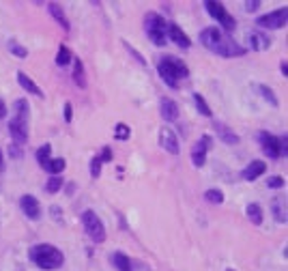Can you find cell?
<instances>
[{"mask_svg": "<svg viewBox=\"0 0 288 271\" xmlns=\"http://www.w3.org/2000/svg\"><path fill=\"white\" fill-rule=\"evenodd\" d=\"M129 136H132V130H129L127 123H116L114 125V138L116 140H129Z\"/></svg>", "mask_w": 288, "mask_h": 271, "instance_id": "4dcf8cb0", "label": "cell"}, {"mask_svg": "<svg viewBox=\"0 0 288 271\" xmlns=\"http://www.w3.org/2000/svg\"><path fill=\"white\" fill-rule=\"evenodd\" d=\"M123 46L127 48V52H129V54H132V56H134V58H136V60H138V62H140V65H142V67H146V58H144V56H142V52H138V50H136V48H134L132 44H129V41H123Z\"/></svg>", "mask_w": 288, "mask_h": 271, "instance_id": "e575fe53", "label": "cell"}, {"mask_svg": "<svg viewBox=\"0 0 288 271\" xmlns=\"http://www.w3.org/2000/svg\"><path fill=\"white\" fill-rule=\"evenodd\" d=\"M226 271H234V269H232V267H228V269H226Z\"/></svg>", "mask_w": 288, "mask_h": 271, "instance_id": "f6af8a7d", "label": "cell"}, {"mask_svg": "<svg viewBox=\"0 0 288 271\" xmlns=\"http://www.w3.org/2000/svg\"><path fill=\"white\" fill-rule=\"evenodd\" d=\"M64 168H67V162H64L62 158H52L46 164V168H43V170H48L52 176H60V172Z\"/></svg>", "mask_w": 288, "mask_h": 271, "instance_id": "d4e9b609", "label": "cell"}, {"mask_svg": "<svg viewBox=\"0 0 288 271\" xmlns=\"http://www.w3.org/2000/svg\"><path fill=\"white\" fill-rule=\"evenodd\" d=\"M252 86H254V90H256L258 95H260L269 106H273V108H278V106H280L276 92H273V88H269L267 84H252Z\"/></svg>", "mask_w": 288, "mask_h": 271, "instance_id": "7402d4cb", "label": "cell"}, {"mask_svg": "<svg viewBox=\"0 0 288 271\" xmlns=\"http://www.w3.org/2000/svg\"><path fill=\"white\" fill-rule=\"evenodd\" d=\"M6 48H9V52H11L13 56H18V58H26V56H28V50H26L24 46L16 44V41H9V44H6Z\"/></svg>", "mask_w": 288, "mask_h": 271, "instance_id": "d6a6232c", "label": "cell"}, {"mask_svg": "<svg viewBox=\"0 0 288 271\" xmlns=\"http://www.w3.org/2000/svg\"><path fill=\"white\" fill-rule=\"evenodd\" d=\"M166 37H168V41H172V44L178 46L181 50H190L192 48L190 34H187L183 28L178 24H174V22H168V26H166Z\"/></svg>", "mask_w": 288, "mask_h": 271, "instance_id": "8fae6325", "label": "cell"}, {"mask_svg": "<svg viewBox=\"0 0 288 271\" xmlns=\"http://www.w3.org/2000/svg\"><path fill=\"white\" fill-rule=\"evenodd\" d=\"M258 144H260L262 153L267 155L269 160H280L282 158V144H280V138L271 132H258Z\"/></svg>", "mask_w": 288, "mask_h": 271, "instance_id": "ba28073f", "label": "cell"}, {"mask_svg": "<svg viewBox=\"0 0 288 271\" xmlns=\"http://www.w3.org/2000/svg\"><path fill=\"white\" fill-rule=\"evenodd\" d=\"M215 132H218V136H220V140L224 142V144H230V146H234V144H239V136H236L230 127H226V125H222V123H215Z\"/></svg>", "mask_w": 288, "mask_h": 271, "instance_id": "ac0fdd59", "label": "cell"}, {"mask_svg": "<svg viewBox=\"0 0 288 271\" xmlns=\"http://www.w3.org/2000/svg\"><path fill=\"white\" fill-rule=\"evenodd\" d=\"M48 11H50V16H52L56 22L60 24V28L62 30H69L71 28V24H69V20H67V16H64V9L58 4V2H50L48 4Z\"/></svg>", "mask_w": 288, "mask_h": 271, "instance_id": "ffe728a7", "label": "cell"}, {"mask_svg": "<svg viewBox=\"0 0 288 271\" xmlns=\"http://www.w3.org/2000/svg\"><path fill=\"white\" fill-rule=\"evenodd\" d=\"M99 160H102L104 164L112 162V148H110V146H104V151H102V155H99Z\"/></svg>", "mask_w": 288, "mask_h": 271, "instance_id": "60d3db41", "label": "cell"}, {"mask_svg": "<svg viewBox=\"0 0 288 271\" xmlns=\"http://www.w3.org/2000/svg\"><path fill=\"white\" fill-rule=\"evenodd\" d=\"M213 148V136H208V134H202L198 138V142L194 144L192 148V162H194V166L196 168H202L204 164H206V153Z\"/></svg>", "mask_w": 288, "mask_h": 271, "instance_id": "9c48e42d", "label": "cell"}, {"mask_svg": "<svg viewBox=\"0 0 288 271\" xmlns=\"http://www.w3.org/2000/svg\"><path fill=\"white\" fill-rule=\"evenodd\" d=\"M2 162H4V158H2V148H0V170H2Z\"/></svg>", "mask_w": 288, "mask_h": 271, "instance_id": "ee69618b", "label": "cell"}, {"mask_svg": "<svg viewBox=\"0 0 288 271\" xmlns=\"http://www.w3.org/2000/svg\"><path fill=\"white\" fill-rule=\"evenodd\" d=\"M204 198H206V202H211V204H224V200H226L224 192L218 190V188L206 190V192H204Z\"/></svg>", "mask_w": 288, "mask_h": 271, "instance_id": "f1b7e54d", "label": "cell"}, {"mask_svg": "<svg viewBox=\"0 0 288 271\" xmlns=\"http://www.w3.org/2000/svg\"><path fill=\"white\" fill-rule=\"evenodd\" d=\"M246 216H248V220L254 226H260L262 224V220H264V216H262V206L258 204V202H250L248 206H246Z\"/></svg>", "mask_w": 288, "mask_h": 271, "instance_id": "603a6c76", "label": "cell"}, {"mask_svg": "<svg viewBox=\"0 0 288 271\" xmlns=\"http://www.w3.org/2000/svg\"><path fill=\"white\" fill-rule=\"evenodd\" d=\"M166 26L168 22L160 16V13L155 11H148L146 16H144V32H146L148 41L157 48H164L168 46V37H166Z\"/></svg>", "mask_w": 288, "mask_h": 271, "instance_id": "277c9868", "label": "cell"}, {"mask_svg": "<svg viewBox=\"0 0 288 271\" xmlns=\"http://www.w3.org/2000/svg\"><path fill=\"white\" fill-rule=\"evenodd\" d=\"M74 60V54L67 46H60L58 48V54H56V65L58 67H69V62Z\"/></svg>", "mask_w": 288, "mask_h": 271, "instance_id": "83f0119b", "label": "cell"}, {"mask_svg": "<svg viewBox=\"0 0 288 271\" xmlns=\"http://www.w3.org/2000/svg\"><path fill=\"white\" fill-rule=\"evenodd\" d=\"M50 213H52V216H54V220H56V222H58V224H62V209H60V206H50Z\"/></svg>", "mask_w": 288, "mask_h": 271, "instance_id": "ab89813d", "label": "cell"}, {"mask_svg": "<svg viewBox=\"0 0 288 271\" xmlns=\"http://www.w3.org/2000/svg\"><path fill=\"white\" fill-rule=\"evenodd\" d=\"M157 74H160L166 86L178 88V82L190 76V67H187L185 60L178 58V56H162V58L157 60Z\"/></svg>", "mask_w": 288, "mask_h": 271, "instance_id": "3957f363", "label": "cell"}, {"mask_svg": "<svg viewBox=\"0 0 288 271\" xmlns=\"http://www.w3.org/2000/svg\"><path fill=\"white\" fill-rule=\"evenodd\" d=\"M198 39L206 50H211L213 54L222 56V58H236V56H243L248 52L241 44H236L232 37H228L226 32H222L215 26H208L204 30H200Z\"/></svg>", "mask_w": 288, "mask_h": 271, "instance_id": "6da1fadb", "label": "cell"}, {"mask_svg": "<svg viewBox=\"0 0 288 271\" xmlns=\"http://www.w3.org/2000/svg\"><path fill=\"white\" fill-rule=\"evenodd\" d=\"M160 112H162V118L168 120V123H174L178 118V104L170 97H162L160 99Z\"/></svg>", "mask_w": 288, "mask_h": 271, "instance_id": "2e32d148", "label": "cell"}, {"mask_svg": "<svg viewBox=\"0 0 288 271\" xmlns=\"http://www.w3.org/2000/svg\"><path fill=\"white\" fill-rule=\"evenodd\" d=\"M34 158H37L41 168H46V164L52 160V144H41L37 151H34Z\"/></svg>", "mask_w": 288, "mask_h": 271, "instance_id": "484cf974", "label": "cell"}, {"mask_svg": "<svg viewBox=\"0 0 288 271\" xmlns=\"http://www.w3.org/2000/svg\"><path fill=\"white\" fill-rule=\"evenodd\" d=\"M20 209L28 220H34V222H37V220L41 218V204L32 194H22L20 196Z\"/></svg>", "mask_w": 288, "mask_h": 271, "instance_id": "4fadbf2b", "label": "cell"}, {"mask_svg": "<svg viewBox=\"0 0 288 271\" xmlns=\"http://www.w3.org/2000/svg\"><path fill=\"white\" fill-rule=\"evenodd\" d=\"M248 44H250V48L254 50V52H267L273 41H271V37H269L267 32H262V30H258V28H254V30L248 32Z\"/></svg>", "mask_w": 288, "mask_h": 271, "instance_id": "5bb4252c", "label": "cell"}, {"mask_svg": "<svg viewBox=\"0 0 288 271\" xmlns=\"http://www.w3.org/2000/svg\"><path fill=\"white\" fill-rule=\"evenodd\" d=\"M82 226L92 244H104L106 241V226L102 222V218L97 216V211H92V209L82 211Z\"/></svg>", "mask_w": 288, "mask_h": 271, "instance_id": "5b68a950", "label": "cell"}, {"mask_svg": "<svg viewBox=\"0 0 288 271\" xmlns=\"http://www.w3.org/2000/svg\"><path fill=\"white\" fill-rule=\"evenodd\" d=\"M243 6H246L248 13H254L260 9V0H248V2H243Z\"/></svg>", "mask_w": 288, "mask_h": 271, "instance_id": "f35d334b", "label": "cell"}, {"mask_svg": "<svg viewBox=\"0 0 288 271\" xmlns=\"http://www.w3.org/2000/svg\"><path fill=\"white\" fill-rule=\"evenodd\" d=\"M271 213H273V220L280 224H286V202L284 198H276V200L271 202Z\"/></svg>", "mask_w": 288, "mask_h": 271, "instance_id": "cb8c5ba5", "label": "cell"}, {"mask_svg": "<svg viewBox=\"0 0 288 271\" xmlns=\"http://www.w3.org/2000/svg\"><path fill=\"white\" fill-rule=\"evenodd\" d=\"M28 120L30 118H26V116H16L13 114V118L9 120V134H11V140H13V144H26L28 142Z\"/></svg>", "mask_w": 288, "mask_h": 271, "instance_id": "30bf717a", "label": "cell"}, {"mask_svg": "<svg viewBox=\"0 0 288 271\" xmlns=\"http://www.w3.org/2000/svg\"><path fill=\"white\" fill-rule=\"evenodd\" d=\"M286 22H288V9L282 6V9H276V11L267 13V16H260L256 20V26H258V30H262V32L264 30H282Z\"/></svg>", "mask_w": 288, "mask_h": 271, "instance_id": "52a82bcc", "label": "cell"}, {"mask_svg": "<svg viewBox=\"0 0 288 271\" xmlns=\"http://www.w3.org/2000/svg\"><path fill=\"white\" fill-rule=\"evenodd\" d=\"M6 114H9V112H6V104L2 102V99H0V120L6 118Z\"/></svg>", "mask_w": 288, "mask_h": 271, "instance_id": "b9f144b4", "label": "cell"}, {"mask_svg": "<svg viewBox=\"0 0 288 271\" xmlns=\"http://www.w3.org/2000/svg\"><path fill=\"white\" fill-rule=\"evenodd\" d=\"M28 260L41 271H58L64 265V254L52 244H37L28 250Z\"/></svg>", "mask_w": 288, "mask_h": 271, "instance_id": "7a4b0ae2", "label": "cell"}, {"mask_svg": "<svg viewBox=\"0 0 288 271\" xmlns=\"http://www.w3.org/2000/svg\"><path fill=\"white\" fill-rule=\"evenodd\" d=\"M194 102H196V108H198V112L202 114V116H213L211 106H208V104L204 102V97L200 95V92H194Z\"/></svg>", "mask_w": 288, "mask_h": 271, "instance_id": "f546056e", "label": "cell"}, {"mask_svg": "<svg viewBox=\"0 0 288 271\" xmlns=\"http://www.w3.org/2000/svg\"><path fill=\"white\" fill-rule=\"evenodd\" d=\"M110 262H112V267L116 269V271H134L132 258H129L127 254H123V252H114L110 256Z\"/></svg>", "mask_w": 288, "mask_h": 271, "instance_id": "d6986e66", "label": "cell"}, {"mask_svg": "<svg viewBox=\"0 0 288 271\" xmlns=\"http://www.w3.org/2000/svg\"><path fill=\"white\" fill-rule=\"evenodd\" d=\"M280 71H282V76H284V78H288V67H286V60L280 62Z\"/></svg>", "mask_w": 288, "mask_h": 271, "instance_id": "7bdbcfd3", "label": "cell"}, {"mask_svg": "<svg viewBox=\"0 0 288 271\" xmlns=\"http://www.w3.org/2000/svg\"><path fill=\"white\" fill-rule=\"evenodd\" d=\"M204 9H206L208 16H211L215 22L222 26V28H220L222 32L226 30V34H228V32H232L234 28H236V20L230 16L226 6L222 4V2H218V0H204Z\"/></svg>", "mask_w": 288, "mask_h": 271, "instance_id": "8992f818", "label": "cell"}, {"mask_svg": "<svg viewBox=\"0 0 288 271\" xmlns=\"http://www.w3.org/2000/svg\"><path fill=\"white\" fill-rule=\"evenodd\" d=\"M284 176H269V181H267V188L271 190H278V188H284Z\"/></svg>", "mask_w": 288, "mask_h": 271, "instance_id": "d590c367", "label": "cell"}, {"mask_svg": "<svg viewBox=\"0 0 288 271\" xmlns=\"http://www.w3.org/2000/svg\"><path fill=\"white\" fill-rule=\"evenodd\" d=\"M13 112H16V116H26L30 118V104H28V99L20 97L13 102Z\"/></svg>", "mask_w": 288, "mask_h": 271, "instance_id": "4316f807", "label": "cell"}, {"mask_svg": "<svg viewBox=\"0 0 288 271\" xmlns=\"http://www.w3.org/2000/svg\"><path fill=\"white\" fill-rule=\"evenodd\" d=\"M62 118L67 120V123L74 120V106H71L69 102H64V106H62Z\"/></svg>", "mask_w": 288, "mask_h": 271, "instance_id": "8d00e7d4", "label": "cell"}, {"mask_svg": "<svg viewBox=\"0 0 288 271\" xmlns=\"http://www.w3.org/2000/svg\"><path fill=\"white\" fill-rule=\"evenodd\" d=\"M9 155H11L13 160H22V158H24V151H22V146L11 144V146H9Z\"/></svg>", "mask_w": 288, "mask_h": 271, "instance_id": "74e56055", "label": "cell"}, {"mask_svg": "<svg viewBox=\"0 0 288 271\" xmlns=\"http://www.w3.org/2000/svg\"><path fill=\"white\" fill-rule=\"evenodd\" d=\"M74 71H71V78H74L76 86L78 88H86V71H84V62L80 58H76L74 56Z\"/></svg>", "mask_w": 288, "mask_h": 271, "instance_id": "44dd1931", "label": "cell"}, {"mask_svg": "<svg viewBox=\"0 0 288 271\" xmlns=\"http://www.w3.org/2000/svg\"><path fill=\"white\" fill-rule=\"evenodd\" d=\"M160 144L166 153L178 155L181 153V144H178V136L170 130V127H162L160 130Z\"/></svg>", "mask_w": 288, "mask_h": 271, "instance_id": "7c38bea8", "label": "cell"}, {"mask_svg": "<svg viewBox=\"0 0 288 271\" xmlns=\"http://www.w3.org/2000/svg\"><path fill=\"white\" fill-rule=\"evenodd\" d=\"M16 78H18V84H20V86L24 88L26 92H30V95L39 97V99H43V97H46V95H43V90L37 86V84H34V80H32V78H28V76L24 74V71H18V74H16Z\"/></svg>", "mask_w": 288, "mask_h": 271, "instance_id": "e0dca14e", "label": "cell"}, {"mask_svg": "<svg viewBox=\"0 0 288 271\" xmlns=\"http://www.w3.org/2000/svg\"><path fill=\"white\" fill-rule=\"evenodd\" d=\"M62 183H64L62 176H50L48 183H46V192L48 194H56V192L62 188Z\"/></svg>", "mask_w": 288, "mask_h": 271, "instance_id": "1f68e13d", "label": "cell"}, {"mask_svg": "<svg viewBox=\"0 0 288 271\" xmlns=\"http://www.w3.org/2000/svg\"><path fill=\"white\" fill-rule=\"evenodd\" d=\"M264 172H267V164L262 160H252L248 166L241 170V179L243 181H256L258 176H262Z\"/></svg>", "mask_w": 288, "mask_h": 271, "instance_id": "9a60e30c", "label": "cell"}, {"mask_svg": "<svg viewBox=\"0 0 288 271\" xmlns=\"http://www.w3.org/2000/svg\"><path fill=\"white\" fill-rule=\"evenodd\" d=\"M102 168H104V162L99 160V155H95V158L90 160V176L92 179H99V176H102Z\"/></svg>", "mask_w": 288, "mask_h": 271, "instance_id": "836d02e7", "label": "cell"}]
</instances>
